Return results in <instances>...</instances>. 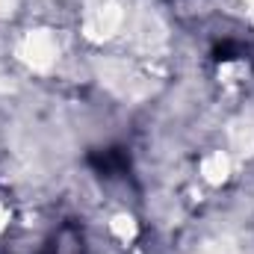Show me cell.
Instances as JSON below:
<instances>
[{"instance_id": "6da1fadb", "label": "cell", "mask_w": 254, "mask_h": 254, "mask_svg": "<svg viewBox=\"0 0 254 254\" xmlns=\"http://www.w3.org/2000/svg\"><path fill=\"white\" fill-rule=\"evenodd\" d=\"M213 163H216V166H222V172H228V157H225L222 151H216V154H213ZM201 172H204V181H207V184H219L207 160H204V166H201Z\"/></svg>"}]
</instances>
